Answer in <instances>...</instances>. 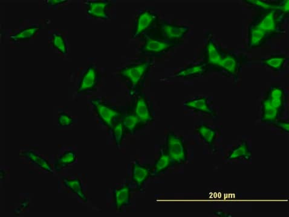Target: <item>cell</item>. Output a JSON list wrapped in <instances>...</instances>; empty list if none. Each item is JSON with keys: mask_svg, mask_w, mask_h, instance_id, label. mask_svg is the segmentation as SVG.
Returning <instances> with one entry per match:
<instances>
[{"mask_svg": "<svg viewBox=\"0 0 289 217\" xmlns=\"http://www.w3.org/2000/svg\"><path fill=\"white\" fill-rule=\"evenodd\" d=\"M99 118L108 128L111 129L113 125L120 121L122 114L118 108L111 107L100 98H93L90 101Z\"/></svg>", "mask_w": 289, "mask_h": 217, "instance_id": "5", "label": "cell"}, {"mask_svg": "<svg viewBox=\"0 0 289 217\" xmlns=\"http://www.w3.org/2000/svg\"><path fill=\"white\" fill-rule=\"evenodd\" d=\"M277 10L264 12L263 14L256 17L252 25L258 27L271 36L274 34L280 33V22L283 21L284 16L281 13L277 15Z\"/></svg>", "mask_w": 289, "mask_h": 217, "instance_id": "4", "label": "cell"}, {"mask_svg": "<svg viewBox=\"0 0 289 217\" xmlns=\"http://www.w3.org/2000/svg\"><path fill=\"white\" fill-rule=\"evenodd\" d=\"M73 119L69 114L66 113H61L57 117V123L60 127H68L73 124Z\"/></svg>", "mask_w": 289, "mask_h": 217, "instance_id": "32", "label": "cell"}, {"mask_svg": "<svg viewBox=\"0 0 289 217\" xmlns=\"http://www.w3.org/2000/svg\"><path fill=\"white\" fill-rule=\"evenodd\" d=\"M171 162V159L167 152L162 151L161 155L155 163L154 167L151 169V176L156 177L165 171L166 169L169 168Z\"/></svg>", "mask_w": 289, "mask_h": 217, "instance_id": "23", "label": "cell"}, {"mask_svg": "<svg viewBox=\"0 0 289 217\" xmlns=\"http://www.w3.org/2000/svg\"><path fill=\"white\" fill-rule=\"evenodd\" d=\"M142 36L145 42L140 49L141 52L150 57H161L180 44V42L163 39L147 33L143 34Z\"/></svg>", "mask_w": 289, "mask_h": 217, "instance_id": "2", "label": "cell"}, {"mask_svg": "<svg viewBox=\"0 0 289 217\" xmlns=\"http://www.w3.org/2000/svg\"><path fill=\"white\" fill-rule=\"evenodd\" d=\"M40 26L34 25L21 30V31L11 35L10 38L13 42H18L20 40H29L35 36L39 31Z\"/></svg>", "mask_w": 289, "mask_h": 217, "instance_id": "26", "label": "cell"}, {"mask_svg": "<svg viewBox=\"0 0 289 217\" xmlns=\"http://www.w3.org/2000/svg\"><path fill=\"white\" fill-rule=\"evenodd\" d=\"M77 155L73 151H66L61 155L54 164V168L57 172H60L62 169L68 167V165L73 164L76 161Z\"/></svg>", "mask_w": 289, "mask_h": 217, "instance_id": "24", "label": "cell"}, {"mask_svg": "<svg viewBox=\"0 0 289 217\" xmlns=\"http://www.w3.org/2000/svg\"><path fill=\"white\" fill-rule=\"evenodd\" d=\"M275 126L281 128L284 132L288 133L289 131V125L288 122H285L284 121H277L274 122Z\"/></svg>", "mask_w": 289, "mask_h": 217, "instance_id": "34", "label": "cell"}, {"mask_svg": "<svg viewBox=\"0 0 289 217\" xmlns=\"http://www.w3.org/2000/svg\"><path fill=\"white\" fill-rule=\"evenodd\" d=\"M152 63L151 59L141 63L131 64L120 70V75L127 84L131 96L139 93V90L144 83Z\"/></svg>", "mask_w": 289, "mask_h": 217, "instance_id": "1", "label": "cell"}, {"mask_svg": "<svg viewBox=\"0 0 289 217\" xmlns=\"http://www.w3.org/2000/svg\"><path fill=\"white\" fill-rule=\"evenodd\" d=\"M184 106L189 110L201 112L207 115H215L214 108L210 106L208 99L206 97H197L185 101Z\"/></svg>", "mask_w": 289, "mask_h": 217, "instance_id": "14", "label": "cell"}, {"mask_svg": "<svg viewBox=\"0 0 289 217\" xmlns=\"http://www.w3.org/2000/svg\"><path fill=\"white\" fill-rule=\"evenodd\" d=\"M207 69H208V66L207 63L202 62L197 64V65L186 67L177 73L175 76L179 78L198 77L205 74Z\"/></svg>", "mask_w": 289, "mask_h": 217, "instance_id": "19", "label": "cell"}, {"mask_svg": "<svg viewBox=\"0 0 289 217\" xmlns=\"http://www.w3.org/2000/svg\"><path fill=\"white\" fill-rule=\"evenodd\" d=\"M271 36L269 34L251 24L249 27V46L250 48H256V47L261 46L267 39L271 38Z\"/></svg>", "mask_w": 289, "mask_h": 217, "instance_id": "17", "label": "cell"}, {"mask_svg": "<svg viewBox=\"0 0 289 217\" xmlns=\"http://www.w3.org/2000/svg\"><path fill=\"white\" fill-rule=\"evenodd\" d=\"M286 60L284 55L272 56L269 58L263 59V62L265 65L275 71H280L283 69L284 63Z\"/></svg>", "mask_w": 289, "mask_h": 217, "instance_id": "28", "label": "cell"}, {"mask_svg": "<svg viewBox=\"0 0 289 217\" xmlns=\"http://www.w3.org/2000/svg\"><path fill=\"white\" fill-rule=\"evenodd\" d=\"M166 152L172 162L183 164L187 160V151L182 138L175 132H169L166 137Z\"/></svg>", "mask_w": 289, "mask_h": 217, "instance_id": "6", "label": "cell"}, {"mask_svg": "<svg viewBox=\"0 0 289 217\" xmlns=\"http://www.w3.org/2000/svg\"><path fill=\"white\" fill-rule=\"evenodd\" d=\"M206 57V63L207 66L213 67H218L220 61L225 55L220 47L217 45L213 38H210L207 41L204 49Z\"/></svg>", "mask_w": 289, "mask_h": 217, "instance_id": "10", "label": "cell"}, {"mask_svg": "<svg viewBox=\"0 0 289 217\" xmlns=\"http://www.w3.org/2000/svg\"><path fill=\"white\" fill-rule=\"evenodd\" d=\"M64 185L66 187L70 189L74 194L78 196L81 200L84 202H87L88 199L83 191L82 184L78 178L75 179H64Z\"/></svg>", "mask_w": 289, "mask_h": 217, "instance_id": "25", "label": "cell"}, {"mask_svg": "<svg viewBox=\"0 0 289 217\" xmlns=\"http://www.w3.org/2000/svg\"><path fill=\"white\" fill-rule=\"evenodd\" d=\"M262 114L261 121L264 123H273L276 121L281 111L275 108L271 104L267 98L262 102Z\"/></svg>", "mask_w": 289, "mask_h": 217, "instance_id": "20", "label": "cell"}, {"mask_svg": "<svg viewBox=\"0 0 289 217\" xmlns=\"http://www.w3.org/2000/svg\"><path fill=\"white\" fill-rule=\"evenodd\" d=\"M158 18V13L151 9H145L139 13L136 19L132 38L137 39L142 36L143 34L154 26Z\"/></svg>", "mask_w": 289, "mask_h": 217, "instance_id": "7", "label": "cell"}, {"mask_svg": "<svg viewBox=\"0 0 289 217\" xmlns=\"http://www.w3.org/2000/svg\"><path fill=\"white\" fill-rule=\"evenodd\" d=\"M52 43L53 47L59 50V52L66 55L67 53V44L64 37L59 32H55L52 35Z\"/></svg>", "mask_w": 289, "mask_h": 217, "instance_id": "31", "label": "cell"}, {"mask_svg": "<svg viewBox=\"0 0 289 217\" xmlns=\"http://www.w3.org/2000/svg\"><path fill=\"white\" fill-rule=\"evenodd\" d=\"M288 0H283L278 3L277 11L284 16L288 13Z\"/></svg>", "mask_w": 289, "mask_h": 217, "instance_id": "33", "label": "cell"}, {"mask_svg": "<svg viewBox=\"0 0 289 217\" xmlns=\"http://www.w3.org/2000/svg\"><path fill=\"white\" fill-rule=\"evenodd\" d=\"M155 26L157 27L155 28L153 26L145 33L163 39L175 42H180L184 38L189 30V27L188 26L171 25L164 20L160 21L158 26Z\"/></svg>", "mask_w": 289, "mask_h": 217, "instance_id": "3", "label": "cell"}, {"mask_svg": "<svg viewBox=\"0 0 289 217\" xmlns=\"http://www.w3.org/2000/svg\"><path fill=\"white\" fill-rule=\"evenodd\" d=\"M151 171L149 168L139 164L138 161H134L132 166V182L137 186L138 189H141L151 176Z\"/></svg>", "mask_w": 289, "mask_h": 217, "instance_id": "12", "label": "cell"}, {"mask_svg": "<svg viewBox=\"0 0 289 217\" xmlns=\"http://www.w3.org/2000/svg\"><path fill=\"white\" fill-rule=\"evenodd\" d=\"M284 94L283 88L274 86L268 91L266 98L272 106L282 112L284 106Z\"/></svg>", "mask_w": 289, "mask_h": 217, "instance_id": "21", "label": "cell"}, {"mask_svg": "<svg viewBox=\"0 0 289 217\" xmlns=\"http://www.w3.org/2000/svg\"><path fill=\"white\" fill-rule=\"evenodd\" d=\"M113 196L115 208L118 211L130 205L131 188L128 185H125L121 188L114 190Z\"/></svg>", "mask_w": 289, "mask_h": 217, "instance_id": "13", "label": "cell"}, {"mask_svg": "<svg viewBox=\"0 0 289 217\" xmlns=\"http://www.w3.org/2000/svg\"><path fill=\"white\" fill-rule=\"evenodd\" d=\"M99 74L96 68L92 66L88 67L84 73L78 88V93H84L91 91L97 85Z\"/></svg>", "mask_w": 289, "mask_h": 217, "instance_id": "11", "label": "cell"}, {"mask_svg": "<svg viewBox=\"0 0 289 217\" xmlns=\"http://www.w3.org/2000/svg\"><path fill=\"white\" fill-rule=\"evenodd\" d=\"M126 133L134 134L138 129L139 125L142 124L140 120L132 110L128 111L122 114L121 120Z\"/></svg>", "mask_w": 289, "mask_h": 217, "instance_id": "18", "label": "cell"}, {"mask_svg": "<svg viewBox=\"0 0 289 217\" xmlns=\"http://www.w3.org/2000/svg\"><path fill=\"white\" fill-rule=\"evenodd\" d=\"M46 2V4L49 6L56 7L67 2V0H47Z\"/></svg>", "mask_w": 289, "mask_h": 217, "instance_id": "35", "label": "cell"}, {"mask_svg": "<svg viewBox=\"0 0 289 217\" xmlns=\"http://www.w3.org/2000/svg\"><path fill=\"white\" fill-rule=\"evenodd\" d=\"M248 4L256 7L257 9H260L261 11L266 12L271 10H277L278 3H268L267 2L260 1V0H247Z\"/></svg>", "mask_w": 289, "mask_h": 217, "instance_id": "30", "label": "cell"}, {"mask_svg": "<svg viewBox=\"0 0 289 217\" xmlns=\"http://www.w3.org/2000/svg\"><path fill=\"white\" fill-rule=\"evenodd\" d=\"M136 100L132 111L140 120L142 124H147L154 121L148 101L144 95H136Z\"/></svg>", "mask_w": 289, "mask_h": 217, "instance_id": "8", "label": "cell"}, {"mask_svg": "<svg viewBox=\"0 0 289 217\" xmlns=\"http://www.w3.org/2000/svg\"><path fill=\"white\" fill-rule=\"evenodd\" d=\"M112 133L118 147H120L123 141L125 135V131L121 121L117 122L111 128Z\"/></svg>", "mask_w": 289, "mask_h": 217, "instance_id": "29", "label": "cell"}, {"mask_svg": "<svg viewBox=\"0 0 289 217\" xmlns=\"http://www.w3.org/2000/svg\"><path fill=\"white\" fill-rule=\"evenodd\" d=\"M251 158L252 154L249 147L246 142H243L230 151L227 159L229 161L239 160V159L250 161Z\"/></svg>", "mask_w": 289, "mask_h": 217, "instance_id": "22", "label": "cell"}, {"mask_svg": "<svg viewBox=\"0 0 289 217\" xmlns=\"http://www.w3.org/2000/svg\"><path fill=\"white\" fill-rule=\"evenodd\" d=\"M20 157L25 158L37 167L42 168L43 170L53 174V168L49 162L44 159L42 156L36 154L32 150H25L20 153Z\"/></svg>", "mask_w": 289, "mask_h": 217, "instance_id": "16", "label": "cell"}, {"mask_svg": "<svg viewBox=\"0 0 289 217\" xmlns=\"http://www.w3.org/2000/svg\"><path fill=\"white\" fill-rule=\"evenodd\" d=\"M111 5L108 0H97L87 1L86 6L87 14L92 18L107 20L110 18L107 9Z\"/></svg>", "mask_w": 289, "mask_h": 217, "instance_id": "9", "label": "cell"}, {"mask_svg": "<svg viewBox=\"0 0 289 217\" xmlns=\"http://www.w3.org/2000/svg\"><path fill=\"white\" fill-rule=\"evenodd\" d=\"M218 67L226 71L230 75L237 76L240 71V60L236 54H225Z\"/></svg>", "mask_w": 289, "mask_h": 217, "instance_id": "15", "label": "cell"}, {"mask_svg": "<svg viewBox=\"0 0 289 217\" xmlns=\"http://www.w3.org/2000/svg\"><path fill=\"white\" fill-rule=\"evenodd\" d=\"M200 138L206 144L211 145L215 141L217 137V132L214 128L203 124L197 128Z\"/></svg>", "mask_w": 289, "mask_h": 217, "instance_id": "27", "label": "cell"}]
</instances>
